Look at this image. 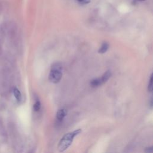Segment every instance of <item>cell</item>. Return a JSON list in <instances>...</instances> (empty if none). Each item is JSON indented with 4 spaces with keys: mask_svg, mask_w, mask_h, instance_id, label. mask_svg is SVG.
<instances>
[{
    "mask_svg": "<svg viewBox=\"0 0 153 153\" xmlns=\"http://www.w3.org/2000/svg\"><path fill=\"white\" fill-rule=\"evenodd\" d=\"M81 132V130L80 129H76L73 132H69L63 136V138L61 139V141L58 145V150L60 152L65 151L67 149H68L70 145H71L74 141V138L77 136Z\"/></svg>",
    "mask_w": 153,
    "mask_h": 153,
    "instance_id": "obj_1",
    "label": "cell"
},
{
    "mask_svg": "<svg viewBox=\"0 0 153 153\" xmlns=\"http://www.w3.org/2000/svg\"><path fill=\"white\" fill-rule=\"evenodd\" d=\"M62 65L60 63H55L51 68L49 74V80L52 83L57 84L62 77Z\"/></svg>",
    "mask_w": 153,
    "mask_h": 153,
    "instance_id": "obj_2",
    "label": "cell"
},
{
    "mask_svg": "<svg viewBox=\"0 0 153 153\" xmlns=\"http://www.w3.org/2000/svg\"><path fill=\"white\" fill-rule=\"evenodd\" d=\"M67 114V110L64 108L60 109L56 113V119L59 122H61L64 119L65 116Z\"/></svg>",
    "mask_w": 153,
    "mask_h": 153,
    "instance_id": "obj_3",
    "label": "cell"
},
{
    "mask_svg": "<svg viewBox=\"0 0 153 153\" xmlns=\"http://www.w3.org/2000/svg\"><path fill=\"white\" fill-rule=\"evenodd\" d=\"M111 76V73L110 71H107L105 72L104 75L101 76V78H99L101 85L104 84L108 80L110 79Z\"/></svg>",
    "mask_w": 153,
    "mask_h": 153,
    "instance_id": "obj_4",
    "label": "cell"
},
{
    "mask_svg": "<svg viewBox=\"0 0 153 153\" xmlns=\"http://www.w3.org/2000/svg\"><path fill=\"white\" fill-rule=\"evenodd\" d=\"M109 49V44H108V43H104L102 44L101 47L99 48L98 52L100 54H104L107 52V50Z\"/></svg>",
    "mask_w": 153,
    "mask_h": 153,
    "instance_id": "obj_5",
    "label": "cell"
},
{
    "mask_svg": "<svg viewBox=\"0 0 153 153\" xmlns=\"http://www.w3.org/2000/svg\"><path fill=\"white\" fill-rule=\"evenodd\" d=\"M13 94L16 99L17 101H21L22 100V94L21 92L19 91L17 88H14L13 89Z\"/></svg>",
    "mask_w": 153,
    "mask_h": 153,
    "instance_id": "obj_6",
    "label": "cell"
},
{
    "mask_svg": "<svg viewBox=\"0 0 153 153\" xmlns=\"http://www.w3.org/2000/svg\"><path fill=\"white\" fill-rule=\"evenodd\" d=\"M33 108H34V110L36 112L40 111V108H41V103H40V100H37L35 102V103L34 104V105L33 106Z\"/></svg>",
    "mask_w": 153,
    "mask_h": 153,
    "instance_id": "obj_7",
    "label": "cell"
},
{
    "mask_svg": "<svg viewBox=\"0 0 153 153\" xmlns=\"http://www.w3.org/2000/svg\"><path fill=\"white\" fill-rule=\"evenodd\" d=\"M152 74L150 76V81H149V83H148V90L149 92H151L152 91V88H153V87H152Z\"/></svg>",
    "mask_w": 153,
    "mask_h": 153,
    "instance_id": "obj_8",
    "label": "cell"
},
{
    "mask_svg": "<svg viewBox=\"0 0 153 153\" xmlns=\"http://www.w3.org/2000/svg\"><path fill=\"white\" fill-rule=\"evenodd\" d=\"M77 1L81 4H87L90 3V0H77Z\"/></svg>",
    "mask_w": 153,
    "mask_h": 153,
    "instance_id": "obj_9",
    "label": "cell"
},
{
    "mask_svg": "<svg viewBox=\"0 0 153 153\" xmlns=\"http://www.w3.org/2000/svg\"><path fill=\"white\" fill-rule=\"evenodd\" d=\"M152 146H151V147H149V148H146V150H145V152H152Z\"/></svg>",
    "mask_w": 153,
    "mask_h": 153,
    "instance_id": "obj_10",
    "label": "cell"
},
{
    "mask_svg": "<svg viewBox=\"0 0 153 153\" xmlns=\"http://www.w3.org/2000/svg\"><path fill=\"white\" fill-rule=\"evenodd\" d=\"M139 1H145V0H139Z\"/></svg>",
    "mask_w": 153,
    "mask_h": 153,
    "instance_id": "obj_11",
    "label": "cell"
}]
</instances>
